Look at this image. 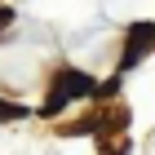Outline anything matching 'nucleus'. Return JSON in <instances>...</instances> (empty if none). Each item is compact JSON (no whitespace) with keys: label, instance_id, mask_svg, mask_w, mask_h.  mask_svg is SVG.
Returning <instances> with one entry per match:
<instances>
[{"label":"nucleus","instance_id":"f257e3e1","mask_svg":"<svg viewBox=\"0 0 155 155\" xmlns=\"http://www.w3.org/2000/svg\"><path fill=\"white\" fill-rule=\"evenodd\" d=\"M93 93H97L93 75H84V71H58L53 93H49V102H45V115L62 111V102H67V97H93Z\"/></svg>","mask_w":155,"mask_h":155},{"label":"nucleus","instance_id":"f03ea898","mask_svg":"<svg viewBox=\"0 0 155 155\" xmlns=\"http://www.w3.org/2000/svg\"><path fill=\"white\" fill-rule=\"evenodd\" d=\"M151 45H155V22H133L129 27V49H124V67H137Z\"/></svg>","mask_w":155,"mask_h":155},{"label":"nucleus","instance_id":"7ed1b4c3","mask_svg":"<svg viewBox=\"0 0 155 155\" xmlns=\"http://www.w3.org/2000/svg\"><path fill=\"white\" fill-rule=\"evenodd\" d=\"M27 107H13V102H0V120H22Z\"/></svg>","mask_w":155,"mask_h":155},{"label":"nucleus","instance_id":"20e7f679","mask_svg":"<svg viewBox=\"0 0 155 155\" xmlns=\"http://www.w3.org/2000/svg\"><path fill=\"white\" fill-rule=\"evenodd\" d=\"M9 22H13V13H9V9H0V31H5Z\"/></svg>","mask_w":155,"mask_h":155}]
</instances>
